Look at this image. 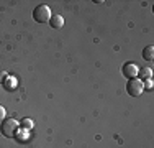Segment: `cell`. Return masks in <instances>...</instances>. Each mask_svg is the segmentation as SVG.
I'll list each match as a JSON object with an SVG mask.
<instances>
[{
	"mask_svg": "<svg viewBox=\"0 0 154 148\" xmlns=\"http://www.w3.org/2000/svg\"><path fill=\"white\" fill-rule=\"evenodd\" d=\"M18 130H20V122H17L15 118H5L0 124V133L5 138H15Z\"/></svg>",
	"mask_w": 154,
	"mask_h": 148,
	"instance_id": "cell-1",
	"label": "cell"
},
{
	"mask_svg": "<svg viewBox=\"0 0 154 148\" xmlns=\"http://www.w3.org/2000/svg\"><path fill=\"white\" fill-rule=\"evenodd\" d=\"M51 17H53V13H51V10L48 5H38L33 10V18H35V21H38V23H49Z\"/></svg>",
	"mask_w": 154,
	"mask_h": 148,
	"instance_id": "cell-2",
	"label": "cell"
},
{
	"mask_svg": "<svg viewBox=\"0 0 154 148\" xmlns=\"http://www.w3.org/2000/svg\"><path fill=\"white\" fill-rule=\"evenodd\" d=\"M143 91H144V87H143V81L141 79H130L126 84V92L130 95H133V97H138V95L143 94Z\"/></svg>",
	"mask_w": 154,
	"mask_h": 148,
	"instance_id": "cell-3",
	"label": "cell"
},
{
	"mask_svg": "<svg viewBox=\"0 0 154 148\" xmlns=\"http://www.w3.org/2000/svg\"><path fill=\"white\" fill-rule=\"evenodd\" d=\"M138 72H139V68H138V64H134V63H126V64L123 66V76L126 77L128 81L134 79V77L138 76Z\"/></svg>",
	"mask_w": 154,
	"mask_h": 148,
	"instance_id": "cell-4",
	"label": "cell"
},
{
	"mask_svg": "<svg viewBox=\"0 0 154 148\" xmlns=\"http://www.w3.org/2000/svg\"><path fill=\"white\" fill-rule=\"evenodd\" d=\"M2 86H3V89H5V91L13 92V91H15V89L18 87V79H17V77H13V76H8Z\"/></svg>",
	"mask_w": 154,
	"mask_h": 148,
	"instance_id": "cell-5",
	"label": "cell"
},
{
	"mask_svg": "<svg viewBox=\"0 0 154 148\" xmlns=\"http://www.w3.org/2000/svg\"><path fill=\"white\" fill-rule=\"evenodd\" d=\"M49 25L54 30H59V28L64 27V18H62L61 15H53V17H51V20H49Z\"/></svg>",
	"mask_w": 154,
	"mask_h": 148,
	"instance_id": "cell-6",
	"label": "cell"
},
{
	"mask_svg": "<svg viewBox=\"0 0 154 148\" xmlns=\"http://www.w3.org/2000/svg\"><path fill=\"white\" fill-rule=\"evenodd\" d=\"M143 58L148 59V61H152L154 59V46L152 44H149V46H146L144 50H143Z\"/></svg>",
	"mask_w": 154,
	"mask_h": 148,
	"instance_id": "cell-7",
	"label": "cell"
},
{
	"mask_svg": "<svg viewBox=\"0 0 154 148\" xmlns=\"http://www.w3.org/2000/svg\"><path fill=\"white\" fill-rule=\"evenodd\" d=\"M15 138L18 140V142H26L28 138H30V130H18L17 132V135H15Z\"/></svg>",
	"mask_w": 154,
	"mask_h": 148,
	"instance_id": "cell-8",
	"label": "cell"
},
{
	"mask_svg": "<svg viewBox=\"0 0 154 148\" xmlns=\"http://www.w3.org/2000/svg\"><path fill=\"white\" fill-rule=\"evenodd\" d=\"M138 76H141V81H144V79H152V69H151V68L139 69Z\"/></svg>",
	"mask_w": 154,
	"mask_h": 148,
	"instance_id": "cell-9",
	"label": "cell"
},
{
	"mask_svg": "<svg viewBox=\"0 0 154 148\" xmlns=\"http://www.w3.org/2000/svg\"><path fill=\"white\" fill-rule=\"evenodd\" d=\"M20 127L23 128V130H31L33 127H35V122L31 120V118H28V117H25L23 120L20 122Z\"/></svg>",
	"mask_w": 154,
	"mask_h": 148,
	"instance_id": "cell-10",
	"label": "cell"
},
{
	"mask_svg": "<svg viewBox=\"0 0 154 148\" xmlns=\"http://www.w3.org/2000/svg\"><path fill=\"white\" fill-rule=\"evenodd\" d=\"M143 87H144L146 91H151L152 89V79H144L143 81Z\"/></svg>",
	"mask_w": 154,
	"mask_h": 148,
	"instance_id": "cell-11",
	"label": "cell"
},
{
	"mask_svg": "<svg viewBox=\"0 0 154 148\" xmlns=\"http://www.w3.org/2000/svg\"><path fill=\"white\" fill-rule=\"evenodd\" d=\"M5 117H7V110H5V107H3V105H0V122L5 120Z\"/></svg>",
	"mask_w": 154,
	"mask_h": 148,
	"instance_id": "cell-12",
	"label": "cell"
},
{
	"mask_svg": "<svg viewBox=\"0 0 154 148\" xmlns=\"http://www.w3.org/2000/svg\"><path fill=\"white\" fill-rule=\"evenodd\" d=\"M7 77H8V74H7V72H0V84H3V82H5V79H7Z\"/></svg>",
	"mask_w": 154,
	"mask_h": 148,
	"instance_id": "cell-13",
	"label": "cell"
}]
</instances>
